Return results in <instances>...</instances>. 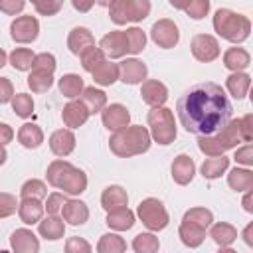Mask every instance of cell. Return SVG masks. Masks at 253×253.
<instances>
[{
	"label": "cell",
	"mask_w": 253,
	"mask_h": 253,
	"mask_svg": "<svg viewBox=\"0 0 253 253\" xmlns=\"http://www.w3.org/2000/svg\"><path fill=\"white\" fill-rule=\"evenodd\" d=\"M83 89H85L83 77L77 75V73H65V75L59 79V91H61V95L67 97V99H77Z\"/></svg>",
	"instance_id": "e575fe53"
},
{
	"label": "cell",
	"mask_w": 253,
	"mask_h": 253,
	"mask_svg": "<svg viewBox=\"0 0 253 253\" xmlns=\"http://www.w3.org/2000/svg\"><path fill=\"white\" fill-rule=\"evenodd\" d=\"M150 132L142 125H128L115 130L109 138V148L119 158H130L136 154H144L150 148Z\"/></svg>",
	"instance_id": "7a4b0ae2"
},
{
	"label": "cell",
	"mask_w": 253,
	"mask_h": 253,
	"mask_svg": "<svg viewBox=\"0 0 253 253\" xmlns=\"http://www.w3.org/2000/svg\"><path fill=\"white\" fill-rule=\"evenodd\" d=\"M30 2L34 4L40 16H55L63 6V0H30Z\"/></svg>",
	"instance_id": "7dc6e473"
},
{
	"label": "cell",
	"mask_w": 253,
	"mask_h": 253,
	"mask_svg": "<svg viewBox=\"0 0 253 253\" xmlns=\"http://www.w3.org/2000/svg\"><path fill=\"white\" fill-rule=\"evenodd\" d=\"M180 125L192 134H213L229 121L233 107L221 85L204 81L190 87L176 103Z\"/></svg>",
	"instance_id": "6da1fadb"
},
{
	"label": "cell",
	"mask_w": 253,
	"mask_h": 253,
	"mask_svg": "<svg viewBox=\"0 0 253 253\" xmlns=\"http://www.w3.org/2000/svg\"><path fill=\"white\" fill-rule=\"evenodd\" d=\"M136 215L148 231H162L170 221V215L158 198H144L136 208Z\"/></svg>",
	"instance_id": "52a82bcc"
},
{
	"label": "cell",
	"mask_w": 253,
	"mask_h": 253,
	"mask_svg": "<svg viewBox=\"0 0 253 253\" xmlns=\"http://www.w3.org/2000/svg\"><path fill=\"white\" fill-rule=\"evenodd\" d=\"M182 219L190 221V223H194V225H198L202 229H208L213 223V213L210 210H206V208H192V210H188L184 213Z\"/></svg>",
	"instance_id": "b9f144b4"
},
{
	"label": "cell",
	"mask_w": 253,
	"mask_h": 253,
	"mask_svg": "<svg viewBox=\"0 0 253 253\" xmlns=\"http://www.w3.org/2000/svg\"><path fill=\"white\" fill-rule=\"evenodd\" d=\"M43 204L42 200L36 198H22V202H18V215L22 219V223L26 225H34L43 217Z\"/></svg>",
	"instance_id": "d6986e66"
},
{
	"label": "cell",
	"mask_w": 253,
	"mask_h": 253,
	"mask_svg": "<svg viewBox=\"0 0 253 253\" xmlns=\"http://www.w3.org/2000/svg\"><path fill=\"white\" fill-rule=\"evenodd\" d=\"M241 237H243V241H245L249 247H253V223H247V225H245Z\"/></svg>",
	"instance_id": "91938a15"
},
{
	"label": "cell",
	"mask_w": 253,
	"mask_h": 253,
	"mask_svg": "<svg viewBox=\"0 0 253 253\" xmlns=\"http://www.w3.org/2000/svg\"><path fill=\"white\" fill-rule=\"evenodd\" d=\"M101 121H103V126L109 128V130H119L123 126H128L130 123V113L125 105L121 103H111V105H105V109L101 111Z\"/></svg>",
	"instance_id": "7c38bea8"
},
{
	"label": "cell",
	"mask_w": 253,
	"mask_h": 253,
	"mask_svg": "<svg viewBox=\"0 0 253 253\" xmlns=\"http://www.w3.org/2000/svg\"><path fill=\"white\" fill-rule=\"evenodd\" d=\"M95 2H97L99 6H109V4L113 2V0H95Z\"/></svg>",
	"instance_id": "03108f58"
},
{
	"label": "cell",
	"mask_w": 253,
	"mask_h": 253,
	"mask_svg": "<svg viewBox=\"0 0 253 253\" xmlns=\"http://www.w3.org/2000/svg\"><path fill=\"white\" fill-rule=\"evenodd\" d=\"M105 223L115 231H126L134 225V213L126 206H121V208H115V210L107 211Z\"/></svg>",
	"instance_id": "cb8c5ba5"
},
{
	"label": "cell",
	"mask_w": 253,
	"mask_h": 253,
	"mask_svg": "<svg viewBox=\"0 0 253 253\" xmlns=\"http://www.w3.org/2000/svg\"><path fill=\"white\" fill-rule=\"evenodd\" d=\"M97 251L99 253H123L126 251V241L117 233H105L101 235L97 243Z\"/></svg>",
	"instance_id": "f35d334b"
},
{
	"label": "cell",
	"mask_w": 253,
	"mask_h": 253,
	"mask_svg": "<svg viewBox=\"0 0 253 253\" xmlns=\"http://www.w3.org/2000/svg\"><path fill=\"white\" fill-rule=\"evenodd\" d=\"M34 57H36V53L32 49H28V47H16L8 55V61L18 71H30L32 69V63H34Z\"/></svg>",
	"instance_id": "8d00e7d4"
},
{
	"label": "cell",
	"mask_w": 253,
	"mask_h": 253,
	"mask_svg": "<svg viewBox=\"0 0 253 253\" xmlns=\"http://www.w3.org/2000/svg\"><path fill=\"white\" fill-rule=\"evenodd\" d=\"M38 231H40V235H42L43 239H47V241H57V239H61L63 233H65V223H63V219H61L57 213H47L45 217H42V219L38 221Z\"/></svg>",
	"instance_id": "44dd1931"
},
{
	"label": "cell",
	"mask_w": 253,
	"mask_h": 253,
	"mask_svg": "<svg viewBox=\"0 0 253 253\" xmlns=\"http://www.w3.org/2000/svg\"><path fill=\"white\" fill-rule=\"evenodd\" d=\"M10 247L16 253H38L40 251V239L36 237V233L28 227H20L16 231H12L10 235Z\"/></svg>",
	"instance_id": "9a60e30c"
},
{
	"label": "cell",
	"mask_w": 253,
	"mask_h": 253,
	"mask_svg": "<svg viewBox=\"0 0 253 253\" xmlns=\"http://www.w3.org/2000/svg\"><path fill=\"white\" fill-rule=\"evenodd\" d=\"M6 158H8V152H6V148H4V146H0V166L6 162Z\"/></svg>",
	"instance_id": "e7e4bbea"
},
{
	"label": "cell",
	"mask_w": 253,
	"mask_h": 253,
	"mask_svg": "<svg viewBox=\"0 0 253 253\" xmlns=\"http://www.w3.org/2000/svg\"><path fill=\"white\" fill-rule=\"evenodd\" d=\"M227 168H229V158H227L225 154H221V156H210L208 160H204V164L200 166V172H202L204 178L215 180V178H219Z\"/></svg>",
	"instance_id": "836d02e7"
},
{
	"label": "cell",
	"mask_w": 253,
	"mask_h": 253,
	"mask_svg": "<svg viewBox=\"0 0 253 253\" xmlns=\"http://www.w3.org/2000/svg\"><path fill=\"white\" fill-rule=\"evenodd\" d=\"M225 87L231 97L243 99L251 87V75L245 71H231V75L225 79Z\"/></svg>",
	"instance_id": "4316f807"
},
{
	"label": "cell",
	"mask_w": 253,
	"mask_h": 253,
	"mask_svg": "<svg viewBox=\"0 0 253 253\" xmlns=\"http://www.w3.org/2000/svg\"><path fill=\"white\" fill-rule=\"evenodd\" d=\"M119 65V79L125 83V85H138L146 79L148 75V67L136 59V57H128V59H123Z\"/></svg>",
	"instance_id": "8fae6325"
},
{
	"label": "cell",
	"mask_w": 253,
	"mask_h": 253,
	"mask_svg": "<svg viewBox=\"0 0 253 253\" xmlns=\"http://www.w3.org/2000/svg\"><path fill=\"white\" fill-rule=\"evenodd\" d=\"M91 45H95V38H93V34H91L89 28L77 26V28H73L69 32V36H67V47H69V51L73 55H81Z\"/></svg>",
	"instance_id": "7402d4cb"
},
{
	"label": "cell",
	"mask_w": 253,
	"mask_h": 253,
	"mask_svg": "<svg viewBox=\"0 0 253 253\" xmlns=\"http://www.w3.org/2000/svg\"><path fill=\"white\" fill-rule=\"evenodd\" d=\"M55 67H57V61H55V55H53V53H47V51L36 53L34 63H32V69H40V71L53 73Z\"/></svg>",
	"instance_id": "bcb514c9"
},
{
	"label": "cell",
	"mask_w": 253,
	"mask_h": 253,
	"mask_svg": "<svg viewBox=\"0 0 253 253\" xmlns=\"http://www.w3.org/2000/svg\"><path fill=\"white\" fill-rule=\"evenodd\" d=\"M196 174V162L188 154H178L172 162V178L178 186H188L194 180Z\"/></svg>",
	"instance_id": "ac0fdd59"
},
{
	"label": "cell",
	"mask_w": 253,
	"mask_h": 253,
	"mask_svg": "<svg viewBox=\"0 0 253 253\" xmlns=\"http://www.w3.org/2000/svg\"><path fill=\"white\" fill-rule=\"evenodd\" d=\"M71 4H73V8L77 12H89L93 8L95 0H71Z\"/></svg>",
	"instance_id": "680465c9"
},
{
	"label": "cell",
	"mask_w": 253,
	"mask_h": 253,
	"mask_svg": "<svg viewBox=\"0 0 253 253\" xmlns=\"http://www.w3.org/2000/svg\"><path fill=\"white\" fill-rule=\"evenodd\" d=\"M237 125H239V132H241L243 142H251V138H253V115H245V117L237 119Z\"/></svg>",
	"instance_id": "f5cc1de1"
},
{
	"label": "cell",
	"mask_w": 253,
	"mask_h": 253,
	"mask_svg": "<svg viewBox=\"0 0 253 253\" xmlns=\"http://www.w3.org/2000/svg\"><path fill=\"white\" fill-rule=\"evenodd\" d=\"M150 38H152V42H154L158 47L170 49V47H174V45L180 42V32H178V26H176L172 20L162 18V20H158V22L152 24V28H150Z\"/></svg>",
	"instance_id": "ba28073f"
},
{
	"label": "cell",
	"mask_w": 253,
	"mask_h": 253,
	"mask_svg": "<svg viewBox=\"0 0 253 253\" xmlns=\"http://www.w3.org/2000/svg\"><path fill=\"white\" fill-rule=\"evenodd\" d=\"M241 204H243V210H245L247 213H253V206H251V204H253V196H251V190H247V192H245V196H243V202H241Z\"/></svg>",
	"instance_id": "94428289"
},
{
	"label": "cell",
	"mask_w": 253,
	"mask_h": 253,
	"mask_svg": "<svg viewBox=\"0 0 253 253\" xmlns=\"http://www.w3.org/2000/svg\"><path fill=\"white\" fill-rule=\"evenodd\" d=\"M227 184H229V188L231 190H235V192H247V190H251L253 188V172L245 166V168H233V170H229V174H227Z\"/></svg>",
	"instance_id": "d6a6232c"
},
{
	"label": "cell",
	"mask_w": 253,
	"mask_h": 253,
	"mask_svg": "<svg viewBox=\"0 0 253 253\" xmlns=\"http://www.w3.org/2000/svg\"><path fill=\"white\" fill-rule=\"evenodd\" d=\"M51 85H53V73L40 71V69H32L30 71V75H28V87L34 93H45Z\"/></svg>",
	"instance_id": "74e56055"
},
{
	"label": "cell",
	"mask_w": 253,
	"mask_h": 253,
	"mask_svg": "<svg viewBox=\"0 0 253 253\" xmlns=\"http://www.w3.org/2000/svg\"><path fill=\"white\" fill-rule=\"evenodd\" d=\"M109 18L117 26L126 22H142L150 14V0H113L109 6Z\"/></svg>",
	"instance_id": "8992f818"
},
{
	"label": "cell",
	"mask_w": 253,
	"mask_h": 253,
	"mask_svg": "<svg viewBox=\"0 0 253 253\" xmlns=\"http://www.w3.org/2000/svg\"><path fill=\"white\" fill-rule=\"evenodd\" d=\"M6 59H8V55H6V51H4L2 47H0V69H2L4 65H6Z\"/></svg>",
	"instance_id": "be15d7a7"
},
{
	"label": "cell",
	"mask_w": 253,
	"mask_h": 253,
	"mask_svg": "<svg viewBox=\"0 0 253 253\" xmlns=\"http://www.w3.org/2000/svg\"><path fill=\"white\" fill-rule=\"evenodd\" d=\"M49 148L55 156L65 158L75 150V134L71 128H57L49 136Z\"/></svg>",
	"instance_id": "5bb4252c"
},
{
	"label": "cell",
	"mask_w": 253,
	"mask_h": 253,
	"mask_svg": "<svg viewBox=\"0 0 253 253\" xmlns=\"http://www.w3.org/2000/svg\"><path fill=\"white\" fill-rule=\"evenodd\" d=\"M26 0H0V12L8 14V16H16L24 10Z\"/></svg>",
	"instance_id": "db71d44e"
},
{
	"label": "cell",
	"mask_w": 253,
	"mask_h": 253,
	"mask_svg": "<svg viewBox=\"0 0 253 253\" xmlns=\"http://www.w3.org/2000/svg\"><path fill=\"white\" fill-rule=\"evenodd\" d=\"M10 103H12V111L18 117H22V119L32 117V113H34V99L28 93H16Z\"/></svg>",
	"instance_id": "7bdbcfd3"
},
{
	"label": "cell",
	"mask_w": 253,
	"mask_h": 253,
	"mask_svg": "<svg viewBox=\"0 0 253 253\" xmlns=\"http://www.w3.org/2000/svg\"><path fill=\"white\" fill-rule=\"evenodd\" d=\"M125 38H126V51L132 53V55L140 53L144 49V45H146V34L136 26L125 30Z\"/></svg>",
	"instance_id": "60d3db41"
},
{
	"label": "cell",
	"mask_w": 253,
	"mask_h": 253,
	"mask_svg": "<svg viewBox=\"0 0 253 253\" xmlns=\"http://www.w3.org/2000/svg\"><path fill=\"white\" fill-rule=\"evenodd\" d=\"M59 213L69 225H83L89 219V208L81 200H67Z\"/></svg>",
	"instance_id": "ffe728a7"
},
{
	"label": "cell",
	"mask_w": 253,
	"mask_h": 253,
	"mask_svg": "<svg viewBox=\"0 0 253 253\" xmlns=\"http://www.w3.org/2000/svg\"><path fill=\"white\" fill-rule=\"evenodd\" d=\"M14 97V85L8 77H0V105L12 101Z\"/></svg>",
	"instance_id": "9f6ffc18"
},
{
	"label": "cell",
	"mask_w": 253,
	"mask_h": 253,
	"mask_svg": "<svg viewBox=\"0 0 253 253\" xmlns=\"http://www.w3.org/2000/svg\"><path fill=\"white\" fill-rule=\"evenodd\" d=\"M14 138V128L6 123H0V146H6Z\"/></svg>",
	"instance_id": "6f0895ef"
},
{
	"label": "cell",
	"mask_w": 253,
	"mask_h": 253,
	"mask_svg": "<svg viewBox=\"0 0 253 253\" xmlns=\"http://www.w3.org/2000/svg\"><path fill=\"white\" fill-rule=\"evenodd\" d=\"M239 142H243V138H241V132H239L237 119L229 121L221 130H217L213 134L198 136V148L206 156H221L229 148H235Z\"/></svg>",
	"instance_id": "277c9868"
},
{
	"label": "cell",
	"mask_w": 253,
	"mask_h": 253,
	"mask_svg": "<svg viewBox=\"0 0 253 253\" xmlns=\"http://www.w3.org/2000/svg\"><path fill=\"white\" fill-rule=\"evenodd\" d=\"M99 47L103 49L105 55L117 59V57H123L126 55V38H125V32L123 30H115V32H109L107 36L101 38L99 42Z\"/></svg>",
	"instance_id": "e0dca14e"
},
{
	"label": "cell",
	"mask_w": 253,
	"mask_h": 253,
	"mask_svg": "<svg viewBox=\"0 0 253 253\" xmlns=\"http://www.w3.org/2000/svg\"><path fill=\"white\" fill-rule=\"evenodd\" d=\"M71 170H73V164H71V162H67V160H53V162L47 166V174H45V178H47L49 186L59 188Z\"/></svg>",
	"instance_id": "d590c367"
},
{
	"label": "cell",
	"mask_w": 253,
	"mask_h": 253,
	"mask_svg": "<svg viewBox=\"0 0 253 253\" xmlns=\"http://www.w3.org/2000/svg\"><path fill=\"white\" fill-rule=\"evenodd\" d=\"M148 132L150 138L162 146H168L176 138V123H174V113L168 107H152L148 111Z\"/></svg>",
	"instance_id": "5b68a950"
},
{
	"label": "cell",
	"mask_w": 253,
	"mask_h": 253,
	"mask_svg": "<svg viewBox=\"0 0 253 253\" xmlns=\"http://www.w3.org/2000/svg\"><path fill=\"white\" fill-rule=\"evenodd\" d=\"M47 196V186L45 182L38 180V178H32L28 182L22 184L20 188V198H36V200H43Z\"/></svg>",
	"instance_id": "ee69618b"
},
{
	"label": "cell",
	"mask_w": 253,
	"mask_h": 253,
	"mask_svg": "<svg viewBox=\"0 0 253 253\" xmlns=\"http://www.w3.org/2000/svg\"><path fill=\"white\" fill-rule=\"evenodd\" d=\"M59 190H63L69 196H79L87 190V174L79 168L73 166V170L67 174V178L63 180V184L59 186Z\"/></svg>",
	"instance_id": "4dcf8cb0"
},
{
	"label": "cell",
	"mask_w": 253,
	"mask_h": 253,
	"mask_svg": "<svg viewBox=\"0 0 253 253\" xmlns=\"http://www.w3.org/2000/svg\"><path fill=\"white\" fill-rule=\"evenodd\" d=\"M132 249L136 253H154L160 249V241L152 231H144L132 239Z\"/></svg>",
	"instance_id": "ab89813d"
},
{
	"label": "cell",
	"mask_w": 253,
	"mask_h": 253,
	"mask_svg": "<svg viewBox=\"0 0 253 253\" xmlns=\"http://www.w3.org/2000/svg\"><path fill=\"white\" fill-rule=\"evenodd\" d=\"M190 49H192V55L202 61V63H210L213 59L219 57L221 49H219V42L210 36V34H198L192 38V43H190Z\"/></svg>",
	"instance_id": "9c48e42d"
},
{
	"label": "cell",
	"mask_w": 253,
	"mask_h": 253,
	"mask_svg": "<svg viewBox=\"0 0 253 253\" xmlns=\"http://www.w3.org/2000/svg\"><path fill=\"white\" fill-rule=\"evenodd\" d=\"M89 117H91V113H89L87 107L81 103V99H79V101L71 99V101L63 107V111H61V119H63V125H65L67 128H79V126H83Z\"/></svg>",
	"instance_id": "2e32d148"
},
{
	"label": "cell",
	"mask_w": 253,
	"mask_h": 253,
	"mask_svg": "<svg viewBox=\"0 0 253 253\" xmlns=\"http://www.w3.org/2000/svg\"><path fill=\"white\" fill-rule=\"evenodd\" d=\"M10 36L18 43H32L40 36V22L36 16H18L10 24Z\"/></svg>",
	"instance_id": "30bf717a"
},
{
	"label": "cell",
	"mask_w": 253,
	"mask_h": 253,
	"mask_svg": "<svg viewBox=\"0 0 253 253\" xmlns=\"http://www.w3.org/2000/svg\"><path fill=\"white\" fill-rule=\"evenodd\" d=\"M140 97L150 107H162L168 101V87L158 79H144L140 87Z\"/></svg>",
	"instance_id": "4fadbf2b"
},
{
	"label": "cell",
	"mask_w": 253,
	"mask_h": 253,
	"mask_svg": "<svg viewBox=\"0 0 253 253\" xmlns=\"http://www.w3.org/2000/svg\"><path fill=\"white\" fill-rule=\"evenodd\" d=\"M170 2V6L172 8H176V10H184L186 8V4L190 2V0H168Z\"/></svg>",
	"instance_id": "6125c7cd"
},
{
	"label": "cell",
	"mask_w": 253,
	"mask_h": 253,
	"mask_svg": "<svg viewBox=\"0 0 253 253\" xmlns=\"http://www.w3.org/2000/svg\"><path fill=\"white\" fill-rule=\"evenodd\" d=\"M67 200H69V198H67L65 192H53V194L47 196V202H45L43 208H45L47 213H59L61 208H63V204H65Z\"/></svg>",
	"instance_id": "f907efd6"
},
{
	"label": "cell",
	"mask_w": 253,
	"mask_h": 253,
	"mask_svg": "<svg viewBox=\"0 0 253 253\" xmlns=\"http://www.w3.org/2000/svg\"><path fill=\"white\" fill-rule=\"evenodd\" d=\"M210 237L223 249V251H229V247L233 245V241L237 239V229L227 223V221H217V223H211L210 227Z\"/></svg>",
	"instance_id": "603a6c76"
},
{
	"label": "cell",
	"mask_w": 253,
	"mask_h": 253,
	"mask_svg": "<svg viewBox=\"0 0 253 253\" xmlns=\"http://www.w3.org/2000/svg\"><path fill=\"white\" fill-rule=\"evenodd\" d=\"M213 30L219 38L231 43H241L251 34V22L243 14H237L229 8H219L213 14Z\"/></svg>",
	"instance_id": "3957f363"
},
{
	"label": "cell",
	"mask_w": 253,
	"mask_h": 253,
	"mask_svg": "<svg viewBox=\"0 0 253 253\" xmlns=\"http://www.w3.org/2000/svg\"><path fill=\"white\" fill-rule=\"evenodd\" d=\"M79 59H81V65H83V69L85 71H93L97 65H101L103 61H105V53H103V49L101 47H97V45H91V47H87L81 55H79Z\"/></svg>",
	"instance_id": "f6af8a7d"
},
{
	"label": "cell",
	"mask_w": 253,
	"mask_h": 253,
	"mask_svg": "<svg viewBox=\"0 0 253 253\" xmlns=\"http://www.w3.org/2000/svg\"><path fill=\"white\" fill-rule=\"evenodd\" d=\"M178 235H180V241H182L186 247H192V249H194V247H200V245L204 243L206 229H202V227H198V225H194V223L182 219V223H180V227H178Z\"/></svg>",
	"instance_id": "f546056e"
},
{
	"label": "cell",
	"mask_w": 253,
	"mask_h": 253,
	"mask_svg": "<svg viewBox=\"0 0 253 253\" xmlns=\"http://www.w3.org/2000/svg\"><path fill=\"white\" fill-rule=\"evenodd\" d=\"M79 99H81V103L87 107V111H89L91 115L101 113V111L105 109V105H107V93L101 91V89H97V87H85V89L81 91Z\"/></svg>",
	"instance_id": "83f0119b"
},
{
	"label": "cell",
	"mask_w": 253,
	"mask_h": 253,
	"mask_svg": "<svg viewBox=\"0 0 253 253\" xmlns=\"http://www.w3.org/2000/svg\"><path fill=\"white\" fill-rule=\"evenodd\" d=\"M126 204H128V194L123 186H117V184L107 186L101 194V206L107 211L115 210V208H121V206H126Z\"/></svg>",
	"instance_id": "484cf974"
},
{
	"label": "cell",
	"mask_w": 253,
	"mask_h": 253,
	"mask_svg": "<svg viewBox=\"0 0 253 253\" xmlns=\"http://www.w3.org/2000/svg\"><path fill=\"white\" fill-rule=\"evenodd\" d=\"M184 10L192 20H202L210 12V0H190Z\"/></svg>",
	"instance_id": "c3c4849f"
},
{
	"label": "cell",
	"mask_w": 253,
	"mask_h": 253,
	"mask_svg": "<svg viewBox=\"0 0 253 253\" xmlns=\"http://www.w3.org/2000/svg\"><path fill=\"white\" fill-rule=\"evenodd\" d=\"M251 63V55L247 49L243 47H229L223 51V65L229 69V71H245Z\"/></svg>",
	"instance_id": "d4e9b609"
},
{
	"label": "cell",
	"mask_w": 253,
	"mask_h": 253,
	"mask_svg": "<svg viewBox=\"0 0 253 253\" xmlns=\"http://www.w3.org/2000/svg\"><path fill=\"white\" fill-rule=\"evenodd\" d=\"M91 75H93V81H95L97 85H101V87H111V85L119 79V65L105 59L101 65H97V67L91 71Z\"/></svg>",
	"instance_id": "1f68e13d"
},
{
	"label": "cell",
	"mask_w": 253,
	"mask_h": 253,
	"mask_svg": "<svg viewBox=\"0 0 253 253\" xmlns=\"http://www.w3.org/2000/svg\"><path fill=\"white\" fill-rule=\"evenodd\" d=\"M93 247L89 241H85L83 237H69L65 243V251L67 253H89Z\"/></svg>",
	"instance_id": "816d5d0a"
},
{
	"label": "cell",
	"mask_w": 253,
	"mask_h": 253,
	"mask_svg": "<svg viewBox=\"0 0 253 253\" xmlns=\"http://www.w3.org/2000/svg\"><path fill=\"white\" fill-rule=\"evenodd\" d=\"M18 211V200L16 196L8 194V192H0V219L10 217Z\"/></svg>",
	"instance_id": "681fc988"
},
{
	"label": "cell",
	"mask_w": 253,
	"mask_h": 253,
	"mask_svg": "<svg viewBox=\"0 0 253 253\" xmlns=\"http://www.w3.org/2000/svg\"><path fill=\"white\" fill-rule=\"evenodd\" d=\"M18 142L24 148H38L43 142V130L36 123H24L18 128Z\"/></svg>",
	"instance_id": "f1b7e54d"
},
{
	"label": "cell",
	"mask_w": 253,
	"mask_h": 253,
	"mask_svg": "<svg viewBox=\"0 0 253 253\" xmlns=\"http://www.w3.org/2000/svg\"><path fill=\"white\" fill-rule=\"evenodd\" d=\"M235 162L237 164H243V166H251L253 164V146L251 144H245V146H241V148H237L235 150Z\"/></svg>",
	"instance_id": "11a10c76"
}]
</instances>
